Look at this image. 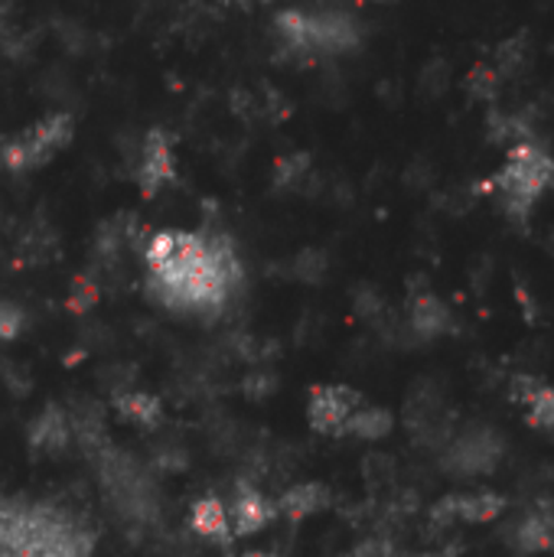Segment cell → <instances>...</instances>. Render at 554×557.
Masks as SVG:
<instances>
[{"label":"cell","mask_w":554,"mask_h":557,"mask_svg":"<svg viewBox=\"0 0 554 557\" xmlns=\"http://www.w3.org/2000/svg\"><path fill=\"white\" fill-rule=\"evenodd\" d=\"M134 180H137V189L144 196H157L176 180V153H173V144L163 131H150L144 137Z\"/></svg>","instance_id":"7"},{"label":"cell","mask_w":554,"mask_h":557,"mask_svg":"<svg viewBox=\"0 0 554 557\" xmlns=\"http://www.w3.org/2000/svg\"><path fill=\"white\" fill-rule=\"evenodd\" d=\"M408 326L421 339H441V336H447L454 330V313H451V307L438 294L424 290V294H415L411 297Z\"/></svg>","instance_id":"11"},{"label":"cell","mask_w":554,"mask_h":557,"mask_svg":"<svg viewBox=\"0 0 554 557\" xmlns=\"http://www.w3.org/2000/svg\"><path fill=\"white\" fill-rule=\"evenodd\" d=\"M274 33L281 46L297 55H340L359 46V23L340 10H281Z\"/></svg>","instance_id":"3"},{"label":"cell","mask_w":554,"mask_h":557,"mask_svg":"<svg viewBox=\"0 0 554 557\" xmlns=\"http://www.w3.org/2000/svg\"><path fill=\"white\" fill-rule=\"evenodd\" d=\"M467 91H470L477 101L493 104V101L506 91V82L496 75V69H493L490 62H483V65H477V69L470 72V78H467Z\"/></svg>","instance_id":"18"},{"label":"cell","mask_w":554,"mask_h":557,"mask_svg":"<svg viewBox=\"0 0 554 557\" xmlns=\"http://www.w3.org/2000/svg\"><path fill=\"white\" fill-rule=\"evenodd\" d=\"M516 548L526 555H539L554 548V506H535L516 525Z\"/></svg>","instance_id":"14"},{"label":"cell","mask_w":554,"mask_h":557,"mask_svg":"<svg viewBox=\"0 0 554 557\" xmlns=\"http://www.w3.org/2000/svg\"><path fill=\"white\" fill-rule=\"evenodd\" d=\"M359 405H362V395L349 385H317L310 388V398H307V424L317 434L340 437L343 424Z\"/></svg>","instance_id":"6"},{"label":"cell","mask_w":554,"mask_h":557,"mask_svg":"<svg viewBox=\"0 0 554 557\" xmlns=\"http://www.w3.org/2000/svg\"><path fill=\"white\" fill-rule=\"evenodd\" d=\"M248 557H278V555H268V552H251Z\"/></svg>","instance_id":"21"},{"label":"cell","mask_w":554,"mask_h":557,"mask_svg":"<svg viewBox=\"0 0 554 557\" xmlns=\"http://www.w3.org/2000/svg\"><path fill=\"white\" fill-rule=\"evenodd\" d=\"M330 503H333V493L327 483H297L274 503V509H278V516H284L291 522H304L310 516L327 512Z\"/></svg>","instance_id":"12"},{"label":"cell","mask_w":554,"mask_h":557,"mask_svg":"<svg viewBox=\"0 0 554 557\" xmlns=\"http://www.w3.org/2000/svg\"><path fill=\"white\" fill-rule=\"evenodd\" d=\"M229 519H232V539H251L278 519V509L261 490L242 486L229 506Z\"/></svg>","instance_id":"9"},{"label":"cell","mask_w":554,"mask_h":557,"mask_svg":"<svg viewBox=\"0 0 554 557\" xmlns=\"http://www.w3.org/2000/svg\"><path fill=\"white\" fill-rule=\"evenodd\" d=\"M411 557H434V555H411Z\"/></svg>","instance_id":"22"},{"label":"cell","mask_w":554,"mask_h":557,"mask_svg":"<svg viewBox=\"0 0 554 557\" xmlns=\"http://www.w3.org/2000/svg\"><path fill=\"white\" fill-rule=\"evenodd\" d=\"M490 65L496 69V75H500L506 85H509V82H519V78L529 72V65H532V42H529V36L519 33V36L503 39V42L496 46Z\"/></svg>","instance_id":"16"},{"label":"cell","mask_w":554,"mask_h":557,"mask_svg":"<svg viewBox=\"0 0 554 557\" xmlns=\"http://www.w3.org/2000/svg\"><path fill=\"white\" fill-rule=\"evenodd\" d=\"M506 512V496L493 490H473V493H454L434 506L438 522H464V525H487Z\"/></svg>","instance_id":"8"},{"label":"cell","mask_w":554,"mask_h":557,"mask_svg":"<svg viewBox=\"0 0 554 557\" xmlns=\"http://www.w3.org/2000/svg\"><path fill=\"white\" fill-rule=\"evenodd\" d=\"M506 457V441L496 428H467L454 434L444 447L441 467L457 480H477L496 473Z\"/></svg>","instance_id":"5"},{"label":"cell","mask_w":554,"mask_h":557,"mask_svg":"<svg viewBox=\"0 0 554 557\" xmlns=\"http://www.w3.org/2000/svg\"><path fill=\"white\" fill-rule=\"evenodd\" d=\"M75 121L65 111L46 114L42 121H36L33 127L20 131L16 137H10L0 150L3 166L7 170H36L42 163H49L69 140H72Z\"/></svg>","instance_id":"4"},{"label":"cell","mask_w":554,"mask_h":557,"mask_svg":"<svg viewBox=\"0 0 554 557\" xmlns=\"http://www.w3.org/2000/svg\"><path fill=\"white\" fill-rule=\"evenodd\" d=\"M23 330V313L13 304H0V343H10Z\"/></svg>","instance_id":"19"},{"label":"cell","mask_w":554,"mask_h":557,"mask_svg":"<svg viewBox=\"0 0 554 557\" xmlns=\"http://www.w3.org/2000/svg\"><path fill=\"white\" fill-rule=\"evenodd\" d=\"M343 557H382V545L379 542H362V545H356L349 555Z\"/></svg>","instance_id":"20"},{"label":"cell","mask_w":554,"mask_h":557,"mask_svg":"<svg viewBox=\"0 0 554 557\" xmlns=\"http://www.w3.org/2000/svg\"><path fill=\"white\" fill-rule=\"evenodd\" d=\"M509 392L519 401L529 428H535L542 434H554V385L535 379V375H516Z\"/></svg>","instance_id":"10"},{"label":"cell","mask_w":554,"mask_h":557,"mask_svg":"<svg viewBox=\"0 0 554 557\" xmlns=\"http://www.w3.org/2000/svg\"><path fill=\"white\" fill-rule=\"evenodd\" d=\"M189 529L206 539V542H219L225 545L232 539V519H229V506L219 496H202L193 503L189 509Z\"/></svg>","instance_id":"13"},{"label":"cell","mask_w":554,"mask_h":557,"mask_svg":"<svg viewBox=\"0 0 554 557\" xmlns=\"http://www.w3.org/2000/svg\"><path fill=\"white\" fill-rule=\"evenodd\" d=\"M395 431V414L379 405H359L349 421L343 424L340 437H356V441H385Z\"/></svg>","instance_id":"15"},{"label":"cell","mask_w":554,"mask_h":557,"mask_svg":"<svg viewBox=\"0 0 554 557\" xmlns=\"http://www.w3.org/2000/svg\"><path fill=\"white\" fill-rule=\"evenodd\" d=\"M496 193H500V206L506 209L509 219L526 222L535 209V202L552 189L554 183V157L549 153L545 144H539L535 137L519 140L509 147L506 163L496 173Z\"/></svg>","instance_id":"2"},{"label":"cell","mask_w":554,"mask_h":557,"mask_svg":"<svg viewBox=\"0 0 554 557\" xmlns=\"http://www.w3.org/2000/svg\"><path fill=\"white\" fill-rule=\"evenodd\" d=\"M114 411L127 421V424H137V428H153L157 418H160V401L147 392H124L114 398Z\"/></svg>","instance_id":"17"},{"label":"cell","mask_w":554,"mask_h":557,"mask_svg":"<svg viewBox=\"0 0 554 557\" xmlns=\"http://www.w3.org/2000/svg\"><path fill=\"white\" fill-rule=\"evenodd\" d=\"M147 287L176 313H219L242 281L235 248L222 235L163 228L144 248Z\"/></svg>","instance_id":"1"}]
</instances>
